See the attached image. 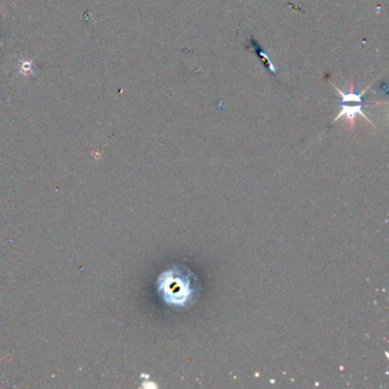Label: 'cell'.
<instances>
[{"instance_id": "obj_4", "label": "cell", "mask_w": 389, "mask_h": 389, "mask_svg": "<svg viewBox=\"0 0 389 389\" xmlns=\"http://www.w3.org/2000/svg\"><path fill=\"white\" fill-rule=\"evenodd\" d=\"M255 45H256V48H257V50H256V54H257V55H258V57H259L260 59H262L263 63L265 64V66H266V67L268 68L269 72H272L273 75H275V73H276L275 67H274L273 63L271 62V59L268 58V56L266 55V53L264 52V50L262 49V47H260V46H259L257 43H256V41H255Z\"/></svg>"}, {"instance_id": "obj_1", "label": "cell", "mask_w": 389, "mask_h": 389, "mask_svg": "<svg viewBox=\"0 0 389 389\" xmlns=\"http://www.w3.org/2000/svg\"><path fill=\"white\" fill-rule=\"evenodd\" d=\"M200 285L190 268L173 265L158 278V294L168 306L183 309L193 305L199 297Z\"/></svg>"}, {"instance_id": "obj_2", "label": "cell", "mask_w": 389, "mask_h": 389, "mask_svg": "<svg viewBox=\"0 0 389 389\" xmlns=\"http://www.w3.org/2000/svg\"><path fill=\"white\" fill-rule=\"evenodd\" d=\"M340 107H341L340 112L335 118L333 122L338 121L340 118H346L347 121L349 122L350 127L353 128L355 125V121H356V117L362 116L368 122L372 123L371 120H369V118L365 116L364 112H363V103H353V105H350L348 103H340Z\"/></svg>"}, {"instance_id": "obj_3", "label": "cell", "mask_w": 389, "mask_h": 389, "mask_svg": "<svg viewBox=\"0 0 389 389\" xmlns=\"http://www.w3.org/2000/svg\"><path fill=\"white\" fill-rule=\"evenodd\" d=\"M335 88L338 90V93H339V95L341 96V103H363L362 102V97L365 91H367V89L369 88V87H367L362 93H355L354 91V84L351 82L350 84V87H349V93H342V91L338 88V87L335 86V84H331Z\"/></svg>"}]
</instances>
